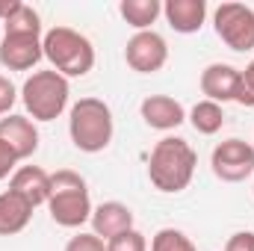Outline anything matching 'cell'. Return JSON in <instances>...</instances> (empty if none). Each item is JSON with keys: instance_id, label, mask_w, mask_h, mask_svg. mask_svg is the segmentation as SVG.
<instances>
[{"instance_id": "8fae6325", "label": "cell", "mask_w": 254, "mask_h": 251, "mask_svg": "<svg viewBox=\"0 0 254 251\" xmlns=\"http://www.w3.org/2000/svg\"><path fill=\"white\" fill-rule=\"evenodd\" d=\"M139 116L151 130H175L187 122L184 104L169 98V95H148L139 107Z\"/></svg>"}, {"instance_id": "ffe728a7", "label": "cell", "mask_w": 254, "mask_h": 251, "mask_svg": "<svg viewBox=\"0 0 254 251\" xmlns=\"http://www.w3.org/2000/svg\"><path fill=\"white\" fill-rule=\"evenodd\" d=\"M151 251H198V249H195V243H192L184 231H178V228H163V231L154 234Z\"/></svg>"}, {"instance_id": "3957f363", "label": "cell", "mask_w": 254, "mask_h": 251, "mask_svg": "<svg viewBox=\"0 0 254 251\" xmlns=\"http://www.w3.org/2000/svg\"><path fill=\"white\" fill-rule=\"evenodd\" d=\"M92 198L86 181L71 172L60 169L51 175V198H48V213L60 228H80L92 219Z\"/></svg>"}, {"instance_id": "7a4b0ae2", "label": "cell", "mask_w": 254, "mask_h": 251, "mask_svg": "<svg viewBox=\"0 0 254 251\" xmlns=\"http://www.w3.org/2000/svg\"><path fill=\"white\" fill-rule=\"evenodd\" d=\"M113 133H116L113 110L101 98H80L71 107L68 136H71V142H74L77 151H83V154H101V151L110 148Z\"/></svg>"}, {"instance_id": "9c48e42d", "label": "cell", "mask_w": 254, "mask_h": 251, "mask_svg": "<svg viewBox=\"0 0 254 251\" xmlns=\"http://www.w3.org/2000/svg\"><path fill=\"white\" fill-rule=\"evenodd\" d=\"M42 36L30 33H3L0 39V65L9 71H30L42 63Z\"/></svg>"}, {"instance_id": "30bf717a", "label": "cell", "mask_w": 254, "mask_h": 251, "mask_svg": "<svg viewBox=\"0 0 254 251\" xmlns=\"http://www.w3.org/2000/svg\"><path fill=\"white\" fill-rule=\"evenodd\" d=\"M240 83H243V71L234 68V65H228V63H213L201 71V92H204V101H213V104L237 101Z\"/></svg>"}, {"instance_id": "7c38bea8", "label": "cell", "mask_w": 254, "mask_h": 251, "mask_svg": "<svg viewBox=\"0 0 254 251\" xmlns=\"http://www.w3.org/2000/svg\"><path fill=\"white\" fill-rule=\"evenodd\" d=\"M0 142H6L18 160H30L39 151V130L27 116L9 113L6 119H0Z\"/></svg>"}, {"instance_id": "e0dca14e", "label": "cell", "mask_w": 254, "mask_h": 251, "mask_svg": "<svg viewBox=\"0 0 254 251\" xmlns=\"http://www.w3.org/2000/svg\"><path fill=\"white\" fill-rule=\"evenodd\" d=\"M119 12L136 33H142V30H151V24L163 15V6L160 0H122Z\"/></svg>"}, {"instance_id": "4316f807", "label": "cell", "mask_w": 254, "mask_h": 251, "mask_svg": "<svg viewBox=\"0 0 254 251\" xmlns=\"http://www.w3.org/2000/svg\"><path fill=\"white\" fill-rule=\"evenodd\" d=\"M18 3H21V0H0V21H6V18L15 12Z\"/></svg>"}, {"instance_id": "2e32d148", "label": "cell", "mask_w": 254, "mask_h": 251, "mask_svg": "<svg viewBox=\"0 0 254 251\" xmlns=\"http://www.w3.org/2000/svg\"><path fill=\"white\" fill-rule=\"evenodd\" d=\"M33 210H36V207H33L24 195H18V192H12V189L0 192V237H15V234H21V231L30 225Z\"/></svg>"}, {"instance_id": "484cf974", "label": "cell", "mask_w": 254, "mask_h": 251, "mask_svg": "<svg viewBox=\"0 0 254 251\" xmlns=\"http://www.w3.org/2000/svg\"><path fill=\"white\" fill-rule=\"evenodd\" d=\"M15 166H18V157L12 154V148L6 142H0V181L15 175Z\"/></svg>"}, {"instance_id": "52a82bcc", "label": "cell", "mask_w": 254, "mask_h": 251, "mask_svg": "<svg viewBox=\"0 0 254 251\" xmlns=\"http://www.w3.org/2000/svg\"><path fill=\"white\" fill-rule=\"evenodd\" d=\"M213 175L225 184H240L254 175V145L246 139H225L210 154Z\"/></svg>"}, {"instance_id": "277c9868", "label": "cell", "mask_w": 254, "mask_h": 251, "mask_svg": "<svg viewBox=\"0 0 254 251\" xmlns=\"http://www.w3.org/2000/svg\"><path fill=\"white\" fill-rule=\"evenodd\" d=\"M42 51H45V60L54 65V71H60L65 80L83 77L95 68L92 42L71 27H51L42 36Z\"/></svg>"}, {"instance_id": "ac0fdd59", "label": "cell", "mask_w": 254, "mask_h": 251, "mask_svg": "<svg viewBox=\"0 0 254 251\" xmlns=\"http://www.w3.org/2000/svg\"><path fill=\"white\" fill-rule=\"evenodd\" d=\"M190 125L195 127L201 136H213V133H219L222 125H225V110H222V104L198 101V104L192 107V113H190Z\"/></svg>"}, {"instance_id": "d4e9b609", "label": "cell", "mask_w": 254, "mask_h": 251, "mask_svg": "<svg viewBox=\"0 0 254 251\" xmlns=\"http://www.w3.org/2000/svg\"><path fill=\"white\" fill-rule=\"evenodd\" d=\"M225 251H254V234L252 231H237V234L228 240Z\"/></svg>"}, {"instance_id": "9a60e30c", "label": "cell", "mask_w": 254, "mask_h": 251, "mask_svg": "<svg viewBox=\"0 0 254 251\" xmlns=\"http://www.w3.org/2000/svg\"><path fill=\"white\" fill-rule=\"evenodd\" d=\"M163 15H166L169 27H172L175 33L190 36V33H198V30L204 27L207 3H204V0H166Z\"/></svg>"}, {"instance_id": "603a6c76", "label": "cell", "mask_w": 254, "mask_h": 251, "mask_svg": "<svg viewBox=\"0 0 254 251\" xmlns=\"http://www.w3.org/2000/svg\"><path fill=\"white\" fill-rule=\"evenodd\" d=\"M237 104H243V107H254V60L246 65V71H243V83H240Z\"/></svg>"}, {"instance_id": "ba28073f", "label": "cell", "mask_w": 254, "mask_h": 251, "mask_svg": "<svg viewBox=\"0 0 254 251\" xmlns=\"http://www.w3.org/2000/svg\"><path fill=\"white\" fill-rule=\"evenodd\" d=\"M125 60L136 74H157L163 65L169 63V45L160 33L154 30H142L133 33L127 39L125 48Z\"/></svg>"}, {"instance_id": "4fadbf2b", "label": "cell", "mask_w": 254, "mask_h": 251, "mask_svg": "<svg viewBox=\"0 0 254 251\" xmlns=\"http://www.w3.org/2000/svg\"><path fill=\"white\" fill-rule=\"evenodd\" d=\"M92 234L101 240H113L133 228V210L122 201H104L92 210Z\"/></svg>"}, {"instance_id": "d6986e66", "label": "cell", "mask_w": 254, "mask_h": 251, "mask_svg": "<svg viewBox=\"0 0 254 251\" xmlns=\"http://www.w3.org/2000/svg\"><path fill=\"white\" fill-rule=\"evenodd\" d=\"M3 33H30V36H42V18L33 6L18 3L15 12L3 21Z\"/></svg>"}, {"instance_id": "7402d4cb", "label": "cell", "mask_w": 254, "mask_h": 251, "mask_svg": "<svg viewBox=\"0 0 254 251\" xmlns=\"http://www.w3.org/2000/svg\"><path fill=\"white\" fill-rule=\"evenodd\" d=\"M65 251H107V246H104V240L95 237V234H77V237L68 240Z\"/></svg>"}, {"instance_id": "44dd1931", "label": "cell", "mask_w": 254, "mask_h": 251, "mask_svg": "<svg viewBox=\"0 0 254 251\" xmlns=\"http://www.w3.org/2000/svg\"><path fill=\"white\" fill-rule=\"evenodd\" d=\"M107 251H148V240H145L142 231L130 228V231H125V234L107 240Z\"/></svg>"}, {"instance_id": "5bb4252c", "label": "cell", "mask_w": 254, "mask_h": 251, "mask_svg": "<svg viewBox=\"0 0 254 251\" xmlns=\"http://www.w3.org/2000/svg\"><path fill=\"white\" fill-rule=\"evenodd\" d=\"M9 189L24 195L33 207H42L51 198V175L42 166H21V169H15V175L9 181Z\"/></svg>"}, {"instance_id": "5b68a950", "label": "cell", "mask_w": 254, "mask_h": 251, "mask_svg": "<svg viewBox=\"0 0 254 251\" xmlns=\"http://www.w3.org/2000/svg\"><path fill=\"white\" fill-rule=\"evenodd\" d=\"M68 95L71 86L60 71L48 68V71H33L24 86H21V101L27 107V113L33 116V122H54L60 119L68 107Z\"/></svg>"}, {"instance_id": "6da1fadb", "label": "cell", "mask_w": 254, "mask_h": 251, "mask_svg": "<svg viewBox=\"0 0 254 251\" xmlns=\"http://www.w3.org/2000/svg\"><path fill=\"white\" fill-rule=\"evenodd\" d=\"M195 166H198V154L190 142L181 136H166L151 151L148 178H151L154 189H160L166 195H178L192 184Z\"/></svg>"}, {"instance_id": "cb8c5ba5", "label": "cell", "mask_w": 254, "mask_h": 251, "mask_svg": "<svg viewBox=\"0 0 254 251\" xmlns=\"http://www.w3.org/2000/svg\"><path fill=\"white\" fill-rule=\"evenodd\" d=\"M15 101H18V89L12 86L9 77L0 74V116H9V110L15 107Z\"/></svg>"}, {"instance_id": "8992f818", "label": "cell", "mask_w": 254, "mask_h": 251, "mask_svg": "<svg viewBox=\"0 0 254 251\" xmlns=\"http://www.w3.org/2000/svg\"><path fill=\"white\" fill-rule=\"evenodd\" d=\"M213 30L231 51H254V9L243 3H222L213 12Z\"/></svg>"}]
</instances>
